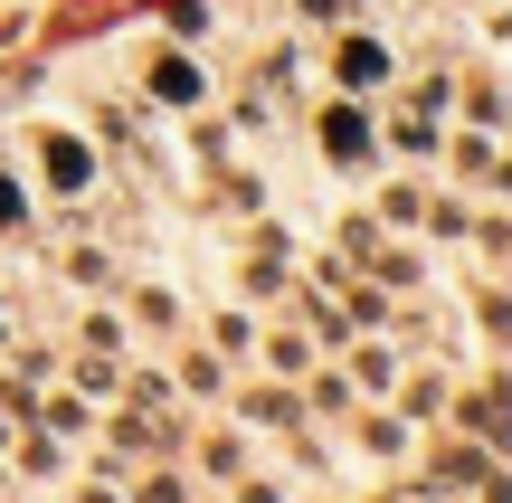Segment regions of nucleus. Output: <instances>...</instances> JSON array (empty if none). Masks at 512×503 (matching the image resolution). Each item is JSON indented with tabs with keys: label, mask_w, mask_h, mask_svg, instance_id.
Here are the masks:
<instances>
[{
	"label": "nucleus",
	"mask_w": 512,
	"mask_h": 503,
	"mask_svg": "<svg viewBox=\"0 0 512 503\" xmlns=\"http://www.w3.org/2000/svg\"><path fill=\"white\" fill-rule=\"evenodd\" d=\"M48 181H86V152H76L67 133H48Z\"/></svg>",
	"instance_id": "obj_1"
},
{
	"label": "nucleus",
	"mask_w": 512,
	"mask_h": 503,
	"mask_svg": "<svg viewBox=\"0 0 512 503\" xmlns=\"http://www.w3.org/2000/svg\"><path fill=\"white\" fill-rule=\"evenodd\" d=\"M380 67H389V57L370 48V38H351V48H342V76H351V86H370V76H380Z\"/></svg>",
	"instance_id": "obj_2"
},
{
	"label": "nucleus",
	"mask_w": 512,
	"mask_h": 503,
	"mask_svg": "<svg viewBox=\"0 0 512 503\" xmlns=\"http://www.w3.org/2000/svg\"><path fill=\"white\" fill-rule=\"evenodd\" d=\"M0 228H19V190L10 181H0Z\"/></svg>",
	"instance_id": "obj_3"
}]
</instances>
